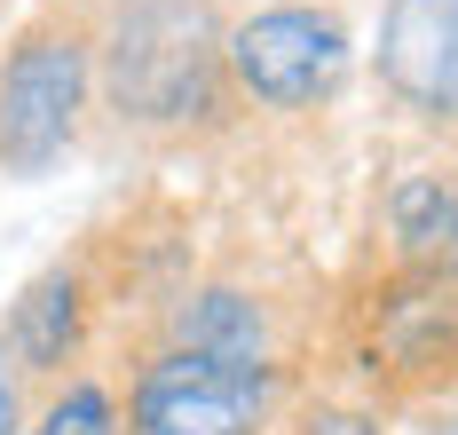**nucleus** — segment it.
<instances>
[{"label":"nucleus","mask_w":458,"mask_h":435,"mask_svg":"<svg viewBox=\"0 0 458 435\" xmlns=\"http://www.w3.org/2000/svg\"><path fill=\"white\" fill-rule=\"evenodd\" d=\"M95 55L119 119L135 127H182L190 111H214L222 24L206 0H127L111 16V40H95Z\"/></svg>","instance_id":"obj_1"},{"label":"nucleus","mask_w":458,"mask_h":435,"mask_svg":"<svg viewBox=\"0 0 458 435\" xmlns=\"http://www.w3.org/2000/svg\"><path fill=\"white\" fill-rule=\"evenodd\" d=\"M95 88V32L80 16H40L16 32V48L0 64V166L8 175H40L55 166L72 135H80V111Z\"/></svg>","instance_id":"obj_2"},{"label":"nucleus","mask_w":458,"mask_h":435,"mask_svg":"<svg viewBox=\"0 0 458 435\" xmlns=\"http://www.w3.org/2000/svg\"><path fill=\"white\" fill-rule=\"evenodd\" d=\"M276 404L269 356L158 348L127 388V435H261Z\"/></svg>","instance_id":"obj_3"},{"label":"nucleus","mask_w":458,"mask_h":435,"mask_svg":"<svg viewBox=\"0 0 458 435\" xmlns=\"http://www.w3.org/2000/svg\"><path fill=\"white\" fill-rule=\"evenodd\" d=\"M348 24L332 8H309V0H284V8H261L245 24L222 32V72L237 80V96L261 103V111H317V103L340 96L348 80Z\"/></svg>","instance_id":"obj_4"},{"label":"nucleus","mask_w":458,"mask_h":435,"mask_svg":"<svg viewBox=\"0 0 458 435\" xmlns=\"http://www.w3.org/2000/svg\"><path fill=\"white\" fill-rule=\"evenodd\" d=\"M371 380L435 388L458 372V277L443 269H403L371 301Z\"/></svg>","instance_id":"obj_5"},{"label":"nucleus","mask_w":458,"mask_h":435,"mask_svg":"<svg viewBox=\"0 0 458 435\" xmlns=\"http://www.w3.org/2000/svg\"><path fill=\"white\" fill-rule=\"evenodd\" d=\"M379 80L403 111L435 119V127H458V0H387Z\"/></svg>","instance_id":"obj_6"},{"label":"nucleus","mask_w":458,"mask_h":435,"mask_svg":"<svg viewBox=\"0 0 458 435\" xmlns=\"http://www.w3.org/2000/svg\"><path fill=\"white\" fill-rule=\"evenodd\" d=\"M8 364L24 372V380H55L80 348H88V277L80 269H47L24 286V301L8 309Z\"/></svg>","instance_id":"obj_7"},{"label":"nucleus","mask_w":458,"mask_h":435,"mask_svg":"<svg viewBox=\"0 0 458 435\" xmlns=\"http://www.w3.org/2000/svg\"><path fill=\"white\" fill-rule=\"evenodd\" d=\"M387 230L403 269H443L458 277V183L451 175H395L387 183Z\"/></svg>","instance_id":"obj_8"},{"label":"nucleus","mask_w":458,"mask_h":435,"mask_svg":"<svg viewBox=\"0 0 458 435\" xmlns=\"http://www.w3.org/2000/svg\"><path fill=\"white\" fill-rule=\"evenodd\" d=\"M166 348H190V356H269V317L245 293L206 286L166 317Z\"/></svg>","instance_id":"obj_9"},{"label":"nucleus","mask_w":458,"mask_h":435,"mask_svg":"<svg viewBox=\"0 0 458 435\" xmlns=\"http://www.w3.org/2000/svg\"><path fill=\"white\" fill-rule=\"evenodd\" d=\"M24 435H119V404L103 380H64Z\"/></svg>","instance_id":"obj_10"},{"label":"nucleus","mask_w":458,"mask_h":435,"mask_svg":"<svg viewBox=\"0 0 458 435\" xmlns=\"http://www.w3.org/2000/svg\"><path fill=\"white\" fill-rule=\"evenodd\" d=\"M24 428V372L8 364V348H0V435Z\"/></svg>","instance_id":"obj_11"},{"label":"nucleus","mask_w":458,"mask_h":435,"mask_svg":"<svg viewBox=\"0 0 458 435\" xmlns=\"http://www.w3.org/2000/svg\"><path fill=\"white\" fill-rule=\"evenodd\" d=\"M443 435H458V420H451V428H443Z\"/></svg>","instance_id":"obj_12"}]
</instances>
